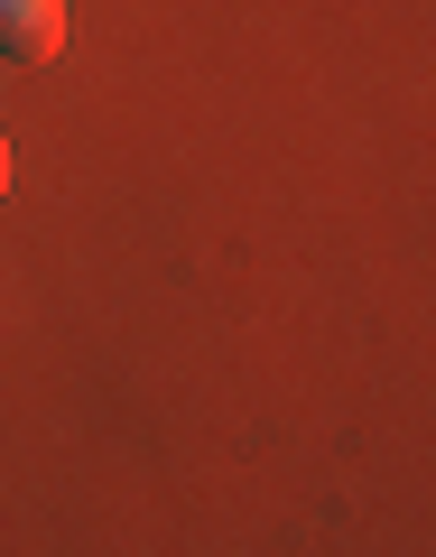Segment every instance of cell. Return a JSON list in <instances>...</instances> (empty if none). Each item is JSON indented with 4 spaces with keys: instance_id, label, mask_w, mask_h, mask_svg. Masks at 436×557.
Instances as JSON below:
<instances>
[{
    "instance_id": "obj_1",
    "label": "cell",
    "mask_w": 436,
    "mask_h": 557,
    "mask_svg": "<svg viewBox=\"0 0 436 557\" xmlns=\"http://www.w3.org/2000/svg\"><path fill=\"white\" fill-rule=\"evenodd\" d=\"M57 38H65V0H0V57L10 65L57 57Z\"/></svg>"
},
{
    "instance_id": "obj_2",
    "label": "cell",
    "mask_w": 436,
    "mask_h": 557,
    "mask_svg": "<svg viewBox=\"0 0 436 557\" xmlns=\"http://www.w3.org/2000/svg\"><path fill=\"white\" fill-rule=\"evenodd\" d=\"M0 196H10V139H0Z\"/></svg>"
}]
</instances>
